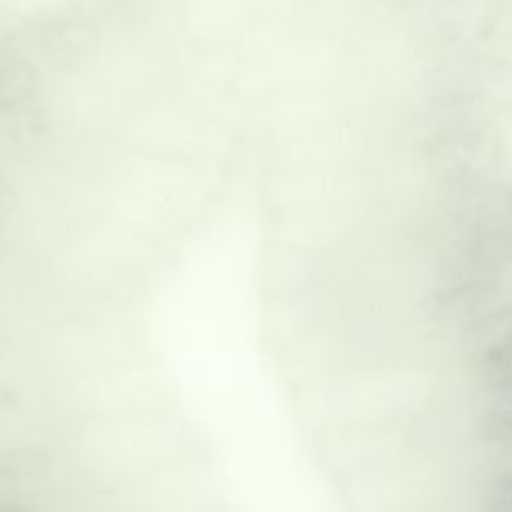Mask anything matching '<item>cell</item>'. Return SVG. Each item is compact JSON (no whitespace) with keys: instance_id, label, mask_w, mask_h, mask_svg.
<instances>
[{"instance_id":"obj_1","label":"cell","mask_w":512,"mask_h":512,"mask_svg":"<svg viewBox=\"0 0 512 512\" xmlns=\"http://www.w3.org/2000/svg\"><path fill=\"white\" fill-rule=\"evenodd\" d=\"M34 48L60 70L86 66L100 48L94 20L76 12H46L32 20Z\"/></svg>"},{"instance_id":"obj_2","label":"cell","mask_w":512,"mask_h":512,"mask_svg":"<svg viewBox=\"0 0 512 512\" xmlns=\"http://www.w3.org/2000/svg\"><path fill=\"white\" fill-rule=\"evenodd\" d=\"M48 134V116L40 106L0 104V160L32 158Z\"/></svg>"},{"instance_id":"obj_3","label":"cell","mask_w":512,"mask_h":512,"mask_svg":"<svg viewBox=\"0 0 512 512\" xmlns=\"http://www.w3.org/2000/svg\"><path fill=\"white\" fill-rule=\"evenodd\" d=\"M42 94L44 78L28 56L0 62V104L40 106Z\"/></svg>"},{"instance_id":"obj_4","label":"cell","mask_w":512,"mask_h":512,"mask_svg":"<svg viewBox=\"0 0 512 512\" xmlns=\"http://www.w3.org/2000/svg\"><path fill=\"white\" fill-rule=\"evenodd\" d=\"M476 374L480 384L496 396L512 392V338L480 348Z\"/></svg>"},{"instance_id":"obj_5","label":"cell","mask_w":512,"mask_h":512,"mask_svg":"<svg viewBox=\"0 0 512 512\" xmlns=\"http://www.w3.org/2000/svg\"><path fill=\"white\" fill-rule=\"evenodd\" d=\"M476 434L490 446L512 448V392L498 394L476 416Z\"/></svg>"},{"instance_id":"obj_6","label":"cell","mask_w":512,"mask_h":512,"mask_svg":"<svg viewBox=\"0 0 512 512\" xmlns=\"http://www.w3.org/2000/svg\"><path fill=\"white\" fill-rule=\"evenodd\" d=\"M34 48L32 20L10 6H0V62L24 58Z\"/></svg>"},{"instance_id":"obj_7","label":"cell","mask_w":512,"mask_h":512,"mask_svg":"<svg viewBox=\"0 0 512 512\" xmlns=\"http://www.w3.org/2000/svg\"><path fill=\"white\" fill-rule=\"evenodd\" d=\"M478 512H512V480L498 482L484 496Z\"/></svg>"},{"instance_id":"obj_8","label":"cell","mask_w":512,"mask_h":512,"mask_svg":"<svg viewBox=\"0 0 512 512\" xmlns=\"http://www.w3.org/2000/svg\"><path fill=\"white\" fill-rule=\"evenodd\" d=\"M16 200L18 196L12 180L0 170V224L14 212Z\"/></svg>"},{"instance_id":"obj_9","label":"cell","mask_w":512,"mask_h":512,"mask_svg":"<svg viewBox=\"0 0 512 512\" xmlns=\"http://www.w3.org/2000/svg\"><path fill=\"white\" fill-rule=\"evenodd\" d=\"M0 512H36L28 506H20V504H4L0 502Z\"/></svg>"}]
</instances>
